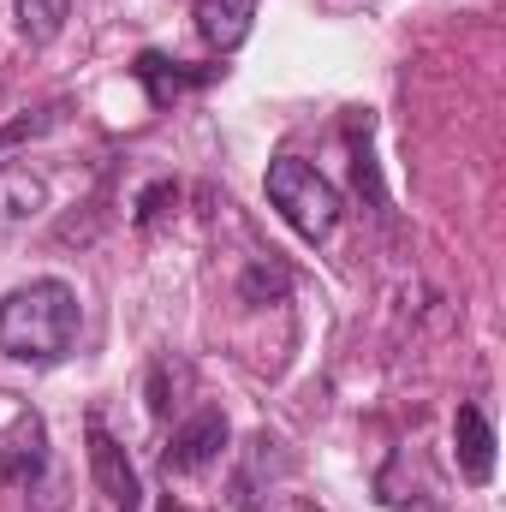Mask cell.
Returning <instances> with one entry per match:
<instances>
[{
  "instance_id": "cell-11",
  "label": "cell",
  "mask_w": 506,
  "mask_h": 512,
  "mask_svg": "<svg viewBox=\"0 0 506 512\" xmlns=\"http://www.w3.org/2000/svg\"><path fill=\"white\" fill-rule=\"evenodd\" d=\"M292 292V274H286V262H274V256H262L245 268V280H239V298L245 304H280Z\"/></svg>"
},
{
  "instance_id": "cell-7",
  "label": "cell",
  "mask_w": 506,
  "mask_h": 512,
  "mask_svg": "<svg viewBox=\"0 0 506 512\" xmlns=\"http://www.w3.org/2000/svg\"><path fill=\"white\" fill-rule=\"evenodd\" d=\"M197 6V30L209 48L233 54L245 36H251V18H256V0H191Z\"/></svg>"
},
{
  "instance_id": "cell-8",
  "label": "cell",
  "mask_w": 506,
  "mask_h": 512,
  "mask_svg": "<svg viewBox=\"0 0 506 512\" xmlns=\"http://www.w3.org/2000/svg\"><path fill=\"white\" fill-rule=\"evenodd\" d=\"M137 84L149 90V102L155 108H167L179 90H191V84H209V78H221L227 66H197V72H185V66H173V60H161V54H137Z\"/></svg>"
},
{
  "instance_id": "cell-1",
  "label": "cell",
  "mask_w": 506,
  "mask_h": 512,
  "mask_svg": "<svg viewBox=\"0 0 506 512\" xmlns=\"http://www.w3.org/2000/svg\"><path fill=\"white\" fill-rule=\"evenodd\" d=\"M78 346V292L66 280H30L0 298V352L18 364H60Z\"/></svg>"
},
{
  "instance_id": "cell-9",
  "label": "cell",
  "mask_w": 506,
  "mask_h": 512,
  "mask_svg": "<svg viewBox=\"0 0 506 512\" xmlns=\"http://www.w3.org/2000/svg\"><path fill=\"white\" fill-rule=\"evenodd\" d=\"M12 18H18V36H24L30 48H48V42L66 30L72 0H12Z\"/></svg>"
},
{
  "instance_id": "cell-2",
  "label": "cell",
  "mask_w": 506,
  "mask_h": 512,
  "mask_svg": "<svg viewBox=\"0 0 506 512\" xmlns=\"http://www.w3.org/2000/svg\"><path fill=\"white\" fill-rule=\"evenodd\" d=\"M268 203L280 209V221L298 233V239H328L340 227V191L298 155H280L268 161Z\"/></svg>"
},
{
  "instance_id": "cell-10",
  "label": "cell",
  "mask_w": 506,
  "mask_h": 512,
  "mask_svg": "<svg viewBox=\"0 0 506 512\" xmlns=\"http://www.w3.org/2000/svg\"><path fill=\"white\" fill-rule=\"evenodd\" d=\"M42 203H48V185L30 167H6L0 173V215L6 221H30V215H42Z\"/></svg>"
},
{
  "instance_id": "cell-13",
  "label": "cell",
  "mask_w": 506,
  "mask_h": 512,
  "mask_svg": "<svg viewBox=\"0 0 506 512\" xmlns=\"http://www.w3.org/2000/svg\"><path fill=\"white\" fill-rule=\"evenodd\" d=\"M60 102L54 108H42V114H24V120H12V126H0V149H12V143H24V137H42L48 126H60Z\"/></svg>"
},
{
  "instance_id": "cell-12",
  "label": "cell",
  "mask_w": 506,
  "mask_h": 512,
  "mask_svg": "<svg viewBox=\"0 0 506 512\" xmlns=\"http://www.w3.org/2000/svg\"><path fill=\"white\" fill-rule=\"evenodd\" d=\"M173 203H179V185H173V179H155V185H149V191L137 197V215H131V221H137V227L149 233L155 221H167V209H173Z\"/></svg>"
},
{
  "instance_id": "cell-6",
  "label": "cell",
  "mask_w": 506,
  "mask_h": 512,
  "mask_svg": "<svg viewBox=\"0 0 506 512\" xmlns=\"http://www.w3.org/2000/svg\"><path fill=\"white\" fill-rule=\"evenodd\" d=\"M453 453H459V477L465 483H489L495 477V429L483 417V405H459L453 411Z\"/></svg>"
},
{
  "instance_id": "cell-5",
  "label": "cell",
  "mask_w": 506,
  "mask_h": 512,
  "mask_svg": "<svg viewBox=\"0 0 506 512\" xmlns=\"http://www.w3.org/2000/svg\"><path fill=\"white\" fill-rule=\"evenodd\" d=\"M90 471H96V489L108 495L114 512H143V483H137V471H131L126 447H120L102 423H90Z\"/></svg>"
},
{
  "instance_id": "cell-4",
  "label": "cell",
  "mask_w": 506,
  "mask_h": 512,
  "mask_svg": "<svg viewBox=\"0 0 506 512\" xmlns=\"http://www.w3.org/2000/svg\"><path fill=\"white\" fill-rule=\"evenodd\" d=\"M227 411H215V405H203V411H191L179 429H173V441H167V453H161V471L167 477H191V471H203V465H215L221 459V447H227Z\"/></svg>"
},
{
  "instance_id": "cell-14",
  "label": "cell",
  "mask_w": 506,
  "mask_h": 512,
  "mask_svg": "<svg viewBox=\"0 0 506 512\" xmlns=\"http://www.w3.org/2000/svg\"><path fill=\"white\" fill-rule=\"evenodd\" d=\"M161 512H185V507H173V501H167V507H161Z\"/></svg>"
},
{
  "instance_id": "cell-3",
  "label": "cell",
  "mask_w": 506,
  "mask_h": 512,
  "mask_svg": "<svg viewBox=\"0 0 506 512\" xmlns=\"http://www.w3.org/2000/svg\"><path fill=\"white\" fill-rule=\"evenodd\" d=\"M42 471H48V423H42V411L18 405V411L0 423V483L24 489V483H36Z\"/></svg>"
}]
</instances>
